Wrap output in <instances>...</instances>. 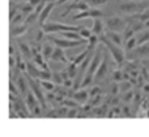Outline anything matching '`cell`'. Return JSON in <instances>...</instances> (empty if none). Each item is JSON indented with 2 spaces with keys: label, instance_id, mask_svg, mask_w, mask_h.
<instances>
[{
  "label": "cell",
  "instance_id": "8d00e7d4",
  "mask_svg": "<svg viewBox=\"0 0 149 137\" xmlns=\"http://www.w3.org/2000/svg\"><path fill=\"white\" fill-rule=\"evenodd\" d=\"M106 106H102V109H97L94 110V114L98 115V116H107V114H106Z\"/></svg>",
  "mask_w": 149,
  "mask_h": 137
},
{
  "label": "cell",
  "instance_id": "4fadbf2b",
  "mask_svg": "<svg viewBox=\"0 0 149 137\" xmlns=\"http://www.w3.org/2000/svg\"><path fill=\"white\" fill-rule=\"evenodd\" d=\"M29 30V25L26 24H21V25H12L10 28V35L13 38H17V37H21L24 34H26V31Z\"/></svg>",
  "mask_w": 149,
  "mask_h": 137
},
{
  "label": "cell",
  "instance_id": "74e56055",
  "mask_svg": "<svg viewBox=\"0 0 149 137\" xmlns=\"http://www.w3.org/2000/svg\"><path fill=\"white\" fill-rule=\"evenodd\" d=\"M28 3H30V4L36 8V7H38L39 4H42V3H49V0H29Z\"/></svg>",
  "mask_w": 149,
  "mask_h": 137
},
{
  "label": "cell",
  "instance_id": "7c38bea8",
  "mask_svg": "<svg viewBox=\"0 0 149 137\" xmlns=\"http://www.w3.org/2000/svg\"><path fill=\"white\" fill-rule=\"evenodd\" d=\"M51 60H54V62H60V63H64V64H70V63H68V57L65 56V52H64V50H63V48H60V47H55L54 52H52Z\"/></svg>",
  "mask_w": 149,
  "mask_h": 137
},
{
  "label": "cell",
  "instance_id": "8992f818",
  "mask_svg": "<svg viewBox=\"0 0 149 137\" xmlns=\"http://www.w3.org/2000/svg\"><path fill=\"white\" fill-rule=\"evenodd\" d=\"M103 17V12L98 8H90L88 10H84V12H79L72 17V20H84V18H101Z\"/></svg>",
  "mask_w": 149,
  "mask_h": 137
},
{
  "label": "cell",
  "instance_id": "4316f807",
  "mask_svg": "<svg viewBox=\"0 0 149 137\" xmlns=\"http://www.w3.org/2000/svg\"><path fill=\"white\" fill-rule=\"evenodd\" d=\"M135 34H136V31H135L134 29L131 28V26H127V29L123 31V41H124V43H126L128 39H131V38H134V37H136Z\"/></svg>",
  "mask_w": 149,
  "mask_h": 137
},
{
  "label": "cell",
  "instance_id": "8fae6325",
  "mask_svg": "<svg viewBox=\"0 0 149 137\" xmlns=\"http://www.w3.org/2000/svg\"><path fill=\"white\" fill-rule=\"evenodd\" d=\"M105 34H106V35H105L106 38H107L110 42L115 43L116 46H120V47H122V44L124 43V41H123V35H122L120 33H116V31L107 30Z\"/></svg>",
  "mask_w": 149,
  "mask_h": 137
},
{
  "label": "cell",
  "instance_id": "2e32d148",
  "mask_svg": "<svg viewBox=\"0 0 149 137\" xmlns=\"http://www.w3.org/2000/svg\"><path fill=\"white\" fill-rule=\"evenodd\" d=\"M16 85L18 86V90H20L21 94H24V95H26L28 94V80H26V77H24V76H20V77H17V80H16Z\"/></svg>",
  "mask_w": 149,
  "mask_h": 137
},
{
  "label": "cell",
  "instance_id": "5b68a950",
  "mask_svg": "<svg viewBox=\"0 0 149 137\" xmlns=\"http://www.w3.org/2000/svg\"><path fill=\"white\" fill-rule=\"evenodd\" d=\"M47 38L52 42L55 47H60V48L65 50V48H72V47H77L81 46V44H85L86 39H80V41H71V39H65V38H58V37L54 35H47Z\"/></svg>",
  "mask_w": 149,
  "mask_h": 137
},
{
  "label": "cell",
  "instance_id": "3957f363",
  "mask_svg": "<svg viewBox=\"0 0 149 137\" xmlns=\"http://www.w3.org/2000/svg\"><path fill=\"white\" fill-rule=\"evenodd\" d=\"M118 9L120 13H124L127 16H134V15H137V13H141L144 10H147L148 4L143 1H131V0H128V1L120 3Z\"/></svg>",
  "mask_w": 149,
  "mask_h": 137
},
{
  "label": "cell",
  "instance_id": "d6a6232c",
  "mask_svg": "<svg viewBox=\"0 0 149 137\" xmlns=\"http://www.w3.org/2000/svg\"><path fill=\"white\" fill-rule=\"evenodd\" d=\"M89 95L90 97H97V95H101V88L100 86H93L92 88V90H90V93H89Z\"/></svg>",
  "mask_w": 149,
  "mask_h": 137
},
{
  "label": "cell",
  "instance_id": "484cf974",
  "mask_svg": "<svg viewBox=\"0 0 149 137\" xmlns=\"http://www.w3.org/2000/svg\"><path fill=\"white\" fill-rule=\"evenodd\" d=\"M41 86L43 89H46L47 91H52L55 89V82L52 80H39Z\"/></svg>",
  "mask_w": 149,
  "mask_h": 137
},
{
  "label": "cell",
  "instance_id": "30bf717a",
  "mask_svg": "<svg viewBox=\"0 0 149 137\" xmlns=\"http://www.w3.org/2000/svg\"><path fill=\"white\" fill-rule=\"evenodd\" d=\"M109 72V63H107V59L106 57H103L102 63H101L100 68H98V71L95 72V76H94V81L95 82H98V81L103 80V78L106 77V75H107Z\"/></svg>",
  "mask_w": 149,
  "mask_h": 137
},
{
  "label": "cell",
  "instance_id": "60d3db41",
  "mask_svg": "<svg viewBox=\"0 0 149 137\" xmlns=\"http://www.w3.org/2000/svg\"><path fill=\"white\" fill-rule=\"evenodd\" d=\"M63 85H64L65 88H71L72 85H74V82H73L72 78H68V80H65L64 82H63Z\"/></svg>",
  "mask_w": 149,
  "mask_h": 137
},
{
  "label": "cell",
  "instance_id": "7a4b0ae2",
  "mask_svg": "<svg viewBox=\"0 0 149 137\" xmlns=\"http://www.w3.org/2000/svg\"><path fill=\"white\" fill-rule=\"evenodd\" d=\"M100 42L105 44V47L109 50V51H110L111 56H113L114 62H115L116 64H118V65H122V64H123L124 60H126V52L123 51V48H122L120 46H116L115 43L110 42V41H109V39L105 37V34L100 37Z\"/></svg>",
  "mask_w": 149,
  "mask_h": 137
},
{
  "label": "cell",
  "instance_id": "52a82bcc",
  "mask_svg": "<svg viewBox=\"0 0 149 137\" xmlns=\"http://www.w3.org/2000/svg\"><path fill=\"white\" fill-rule=\"evenodd\" d=\"M90 9V5L88 4L85 0H74L72 4H70L67 7V9L64 10V13H62V17H65L71 10H79V12H84V10Z\"/></svg>",
  "mask_w": 149,
  "mask_h": 137
},
{
  "label": "cell",
  "instance_id": "9a60e30c",
  "mask_svg": "<svg viewBox=\"0 0 149 137\" xmlns=\"http://www.w3.org/2000/svg\"><path fill=\"white\" fill-rule=\"evenodd\" d=\"M105 22H102L101 18H95L94 22H93V26H92V33L95 34V35L101 37L103 35V30H105Z\"/></svg>",
  "mask_w": 149,
  "mask_h": 137
},
{
  "label": "cell",
  "instance_id": "bcb514c9",
  "mask_svg": "<svg viewBox=\"0 0 149 137\" xmlns=\"http://www.w3.org/2000/svg\"><path fill=\"white\" fill-rule=\"evenodd\" d=\"M59 0H49V3H58Z\"/></svg>",
  "mask_w": 149,
  "mask_h": 137
},
{
  "label": "cell",
  "instance_id": "4dcf8cb0",
  "mask_svg": "<svg viewBox=\"0 0 149 137\" xmlns=\"http://www.w3.org/2000/svg\"><path fill=\"white\" fill-rule=\"evenodd\" d=\"M119 88H120V91H131V88H132V84L131 81H122L120 84H119Z\"/></svg>",
  "mask_w": 149,
  "mask_h": 137
},
{
  "label": "cell",
  "instance_id": "44dd1931",
  "mask_svg": "<svg viewBox=\"0 0 149 137\" xmlns=\"http://www.w3.org/2000/svg\"><path fill=\"white\" fill-rule=\"evenodd\" d=\"M98 42H100V37L95 35V34H93V35L90 37L89 39H88V46H86V48L92 50V51H95V47H97Z\"/></svg>",
  "mask_w": 149,
  "mask_h": 137
},
{
  "label": "cell",
  "instance_id": "277c9868",
  "mask_svg": "<svg viewBox=\"0 0 149 137\" xmlns=\"http://www.w3.org/2000/svg\"><path fill=\"white\" fill-rule=\"evenodd\" d=\"M105 26L107 30L111 31H116V33H123L128 26L126 18H122L119 16H111V17L106 18L105 21Z\"/></svg>",
  "mask_w": 149,
  "mask_h": 137
},
{
  "label": "cell",
  "instance_id": "ee69618b",
  "mask_svg": "<svg viewBox=\"0 0 149 137\" xmlns=\"http://www.w3.org/2000/svg\"><path fill=\"white\" fill-rule=\"evenodd\" d=\"M12 3H26V1H29V0H10Z\"/></svg>",
  "mask_w": 149,
  "mask_h": 137
},
{
  "label": "cell",
  "instance_id": "ba28073f",
  "mask_svg": "<svg viewBox=\"0 0 149 137\" xmlns=\"http://www.w3.org/2000/svg\"><path fill=\"white\" fill-rule=\"evenodd\" d=\"M137 57H149V43L137 46L134 51L130 52V59L135 60Z\"/></svg>",
  "mask_w": 149,
  "mask_h": 137
},
{
  "label": "cell",
  "instance_id": "f6af8a7d",
  "mask_svg": "<svg viewBox=\"0 0 149 137\" xmlns=\"http://www.w3.org/2000/svg\"><path fill=\"white\" fill-rule=\"evenodd\" d=\"M143 89H144V91H147V93H149V84H145L144 88H143Z\"/></svg>",
  "mask_w": 149,
  "mask_h": 137
},
{
  "label": "cell",
  "instance_id": "d6986e66",
  "mask_svg": "<svg viewBox=\"0 0 149 137\" xmlns=\"http://www.w3.org/2000/svg\"><path fill=\"white\" fill-rule=\"evenodd\" d=\"M18 50L21 51V54L24 55L25 57H28V59H30V57H33V52H31V48L29 47V44L24 43V42H18Z\"/></svg>",
  "mask_w": 149,
  "mask_h": 137
},
{
  "label": "cell",
  "instance_id": "83f0119b",
  "mask_svg": "<svg viewBox=\"0 0 149 137\" xmlns=\"http://www.w3.org/2000/svg\"><path fill=\"white\" fill-rule=\"evenodd\" d=\"M124 76H126V73L122 72L120 69H116L113 72V81H115V82H119V81H124L126 78H124Z\"/></svg>",
  "mask_w": 149,
  "mask_h": 137
},
{
  "label": "cell",
  "instance_id": "f546056e",
  "mask_svg": "<svg viewBox=\"0 0 149 137\" xmlns=\"http://www.w3.org/2000/svg\"><path fill=\"white\" fill-rule=\"evenodd\" d=\"M85 1L90 5V8H97V7H100V5L106 4V3L110 1V0H85Z\"/></svg>",
  "mask_w": 149,
  "mask_h": 137
},
{
  "label": "cell",
  "instance_id": "1f68e13d",
  "mask_svg": "<svg viewBox=\"0 0 149 137\" xmlns=\"http://www.w3.org/2000/svg\"><path fill=\"white\" fill-rule=\"evenodd\" d=\"M9 91L10 94H15V95H18V93H20L18 86L15 84V81H9Z\"/></svg>",
  "mask_w": 149,
  "mask_h": 137
},
{
  "label": "cell",
  "instance_id": "6da1fadb",
  "mask_svg": "<svg viewBox=\"0 0 149 137\" xmlns=\"http://www.w3.org/2000/svg\"><path fill=\"white\" fill-rule=\"evenodd\" d=\"M82 26L77 25H68V24H62V22H54L50 21L43 25V31L46 34H58V33H65V31H76L79 33L81 30Z\"/></svg>",
  "mask_w": 149,
  "mask_h": 137
},
{
  "label": "cell",
  "instance_id": "7dc6e473",
  "mask_svg": "<svg viewBox=\"0 0 149 137\" xmlns=\"http://www.w3.org/2000/svg\"><path fill=\"white\" fill-rule=\"evenodd\" d=\"M147 116L149 118V109H148V111H147Z\"/></svg>",
  "mask_w": 149,
  "mask_h": 137
},
{
  "label": "cell",
  "instance_id": "b9f144b4",
  "mask_svg": "<svg viewBox=\"0 0 149 137\" xmlns=\"http://www.w3.org/2000/svg\"><path fill=\"white\" fill-rule=\"evenodd\" d=\"M54 99H55V94L51 93V91H49L46 95V101H54Z\"/></svg>",
  "mask_w": 149,
  "mask_h": 137
},
{
  "label": "cell",
  "instance_id": "ac0fdd59",
  "mask_svg": "<svg viewBox=\"0 0 149 137\" xmlns=\"http://www.w3.org/2000/svg\"><path fill=\"white\" fill-rule=\"evenodd\" d=\"M54 50H55L54 44L45 43L43 46H42V55H43L45 60H49V59H51V56H52V52H54Z\"/></svg>",
  "mask_w": 149,
  "mask_h": 137
},
{
  "label": "cell",
  "instance_id": "e0dca14e",
  "mask_svg": "<svg viewBox=\"0 0 149 137\" xmlns=\"http://www.w3.org/2000/svg\"><path fill=\"white\" fill-rule=\"evenodd\" d=\"M137 46H141V44L149 43V29H144L143 31L137 33Z\"/></svg>",
  "mask_w": 149,
  "mask_h": 137
},
{
  "label": "cell",
  "instance_id": "f1b7e54d",
  "mask_svg": "<svg viewBox=\"0 0 149 137\" xmlns=\"http://www.w3.org/2000/svg\"><path fill=\"white\" fill-rule=\"evenodd\" d=\"M79 34H80V37H81L82 39H89L90 37L93 35V33H92V29H88V28H84V26H82L81 28V30L79 31Z\"/></svg>",
  "mask_w": 149,
  "mask_h": 137
},
{
  "label": "cell",
  "instance_id": "f35d334b",
  "mask_svg": "<svg viewBox=\"0 0 149 137\" xmlns=\"http://www.w3.org/2000/svg\"><path fill=\"white\" fill-rule=\"evenodd\" d=\"M67 118H79V114H77V109H71L67 114Z\"/></svg>",
  "mask_w": 149,
  "mask_h": 137
},
{
  "label": "cell",
  "instance_id": "d590c367",
  "mask_svg": "<svg viewBox=\"0 0 149 137\" xmlns=\"http://www.w3.org/2000/svg\"><path fill=\"white\" fill-rule=\"evenodd\" d=\"M111 94L113 95H115V94H118L119 91H120V88H119V84H116V82H114V84H111Z\"/></svg>",
  "mask_w": 149,
  "mask_h": 137
},
{
  "label": "cell",
  "instance_id": "7402d4cb",
  "mask_svg": "<svg viewBox=\"0 0 149 137\" xmlns=\"http://www.w3.org/2000/svg\"><path fill=\"white\" fill-rule=\"evenodd\" d=\"M67 71H68V75H70V78H76V76H77V73H79V65L77 64H74V63H70L68 64V67H67Z\"/></svg>",
  "mask_w": 149,
  "mask_h": 137
},
{
  "label": "cell",
  "instance_id": "ab89813d",
  "mask_svg": "<svg viewBox=\"0 0 149 137\" xmlns=\"http://www.w3.org/2000/svg\"><path fill=\"white\" fill-rule=\"evenodd\" d=\"M132 95H134V93L132 91H127V93H124L123 94V101H126V102H128V101H131L132 99Z\"/></svg>",
  "mask_w": 149,
  "mask_h": 137
},
{
  "label": "cell",
  "instance_id": "c3c4849f",
  "mask_svg": "<svg viewBox=\"0 0 149 137\" xmlns=\"http://www.w3.org/2000/svg\"><path fill=\"white\" fill-rule=\"evenodd\" d=\"M131 1H141V0H131Z\"/></svg>",
  "mask_w": 149,
  "mask_h": 137
},
{
  "label": "cell",
  "instance_id": "836d02e7",
  "mask_svg": "<svg viewBox=\"0 0 149 137\" xmlns=\"http://www.w3.org/2000/svg\"><path fill=\"white\" fill-rule=\"evenodd\" d=\"M52 81H54L55 84H63V82H64L59 72H58V73H52Z\"/></svg>",
  "mask_w": 149,
  "mask_h": 137
},
{
  "label": "cell",
  "instance_id": "e575fe53",
  "mask_svg": "<svg viewBox=\"0 0 149 137\" xmlns=\"http://www.w3.org/2000/svg\"><path fill=\"white\" fill-rule=\"evenodd\" d=\"M63 106H70L72 109H77V102L71 101V99H64L63 101Z\"/></svg>",
  "mask_w": 149,
  "mask_h": 137
},
{
  "label": "cell",
  "instance_id": "603a6c76",
  "mask_svg": "<svg viewBox=\"0 0 149 137\" xmlns=\"http://www.w3.org/2000/svg\"><path fill=\"white\" fill-rule=\"evenodd\" d=\"M136 47H137V38H136V37H134V38L128 39V41L124 43V48H126V51H128V52L134 51Z\"/></svg>",
  "mask_w": 149,
  "mask_h": 137
},
{
  "label": "cell",
  "instance_id": "7bdbcfd3",
  "mask_svg": "<svg viewBox=\"0 0 149 137\" xmlns=\"http://www.w3.org/2000/svg\"><path fill=\"white\" fill-rule=\"evenodd\" d=\"M9 54H10V55H16V52H15V46H10V47H9Z\"/></svg>",
  "mask_w": 149,
  "mask_h": 137
},
{
  "label": "cell",
  "instance_id": "5bb4252c",
  "mask_svg": "<svg viewBox=\"0 0 149 137\" xmlns=\"http://www.w3.org/2000/svg\"><path fill=\"white\" fill-rule=\"evenodd\" d=\"M89 91L85 90V89H79V90L73 91V97L72 98L77 103H85V102L89 99Z\"/></svg>",
  "mask_w": 149,
  "mask_h": 137
},
{
  "label": "cell",
  "instance_id": "ffe728a7",
  "mask_svg": "<svg viewBox=\"0 0 149 137\" xmlns=\"http://www.w3.org/2000/svg\"><path fill=\"white\" fill-rule=\"evenodd\" d=\"M34 9H36V8H34L33 5H31L30 3H28V1H26V3H21V4L18 5V10H20L22 15H25V16H29L30 13H33Z\"/></svg>",
  "mask_w": 149,
  "mask_h": 137
},
{
  "label": "cell",
  "instance_id": "d4e9b609",
  "mask_svg": "<svg viewBox=\"0 0 149 137\" xmlns=\"http://www.w3.org/2000/svg\"><path fill=\"white\" fill-rule=\"evenodd\" d=\"M25 20H26L25 15H22L21 12H18L17 15L10 20V24H12V25H21V24H25Z\"/></svg>",
  "mask_w": 149,
  "mask_h": 137
},
{
  "label": "cell",
  "instance_id": "cb8c5ba5",
  "mask_svg": "<svg viewBox=\"0 0 149 137\" xmlns=\"http://www.w3.org/2000/svg\"><path fill=\"white\" fill-rule=\"evenodd\" d=\"M62 37L65 39H71V41H80V39H82L80 37V34L76 33V31H65V33H62Z\"/></svg>",
  "mask_w": 149,
  "mask_h": 137
},
{
  "label": "cell",
  "instance_id": "9c48e42d",
  "mask_svg": "<svg viewBox=\"0 0 149 137\" xmlns=\"http://www.w3.org/2000/svg\"><path fill=\"white\" fill-rule=\"evenodd\" d=\"M55 7V3H47L46 7L43 8V10L41 12V15H39V18H38V25L39 28H43V25L47 22V18H49V16L51 15L52 9H54Z\"/></svg>",
  "mask_w": 149,
  "mask_h": 137
}]
</instances>
